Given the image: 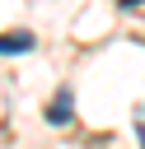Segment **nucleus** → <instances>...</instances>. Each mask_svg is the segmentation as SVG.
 <instances>
[{
  "label": "nucleus",
  "mask_w": 145,
  "mask_h": 149,
  "mask_svg": "<svg viewBox=\"0 0 145 149\" xmlns=\"http://www.w3.org/2000/svg\"><path fill=\"white\" fill-rule=\"evenodd\" d=\"M33 51V33H0V56H23Z\"/></svg>",
  "instance_id": "obj_1"
},
{
  "label": "nucleus",
  "mask_w": 145,
  "mask_h": 149,
  "mask_svg": "<svg viewBox=\"0 0 145 149\" xmlns=\"http://www.w3.org/2000/svg\"><path fill=\"white\" fill-rule=\"evenodd\" d=\"M51 121H65V93H61V98L51 102Z\"/></svg>",
  "instance_id": "obj_2"
}]
</instances>
